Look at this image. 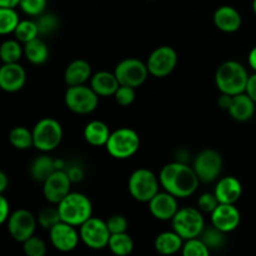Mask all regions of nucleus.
Wrapping results in <instances>:
<instances>
[{
	"label": "nucleus",
	"instance_id": "obj_6",
	"mask_svg": "<svg viewBox=\"0 0 256 256\" xmlns=\"http://www.w3.org/2000/svg\"><path fill=\"white\" fill-rule=\"evenodd\" d=\"M34 148L40 152H52L56 149L62 140V128L59 122L52 118H44L35 124L32 129Z\"/></svg>",
	"mask_w": 256,
	"mask_h": 256
},
{
	"label": "nucleus",
	"instance_id": "obj_20",
	"mask_svg": "<svg viewBox=\"0 0 256 256\" xmlns=\"http://www.w3.org/2000/svg\"><path fill=\"white\" fill-rule=\"evenodd\" d=\"M242 15L235 8L224 5L214 12V24L219 30L225 32H234L242 26Z\"/></svg>",
	"mask_w": 256,
	"mask_h": 256
},
{
	"label": "nucleus",
	"instance_id": "obj_24",
	"mask_svg": "<svg viewBox=\"0 0 256 256\" xmlns=\"http://www.w3.org/2000/svg\"><path fill=\"white\" fill-rule=\"evenodd\" d=\"M184 239L176 232H164L159 234L155 239L154 246L159 254L172 255L176 254L180 249H182Z\"/></svg>",
	"mask_w": 256,
	"mask_h": 256
},
{
	"label": "nucleus",
	"instance_id": "obj_30",
	"mask_svg": "<svg viewBox=\"0 0 256 256\" xmlns=\"http://www.w3.org/2000/svg\"><path fill=\"white\" fill-rule=\"evenodd\" d=\"M24 49L20 45L19 40H6L0 46V58L2 62H18L22 58Z\"/></svg>",
	"mask_w": 256,
	"mask_h": 256
},
{
	"label": "nucleus",
	"instance_id": "obj_50",
	"mask_svg": "<svg viewBox=\"0 0 256 256\" xmlns=\"http://www.w3.org/2000/svg\"></svg>",
	"mask_w": 256,
	"mask_h": 256
},
{
	"label": "nucleus",
	"instance_id": "obj_33",
	"mask_svg": "<svg viewBox=\"0 0 256 256\" xmlns=\"http://www.w3.org/2000/svg\"><path fill=\"white\" fill-rule=\"evenodd\" d=\"M38 224L40 225L44 229L50 230L54 225H56L58 222H62V216H60L59 209L52 206H46L44 209H42L38 214Z\"/></svg>",
	"mask_w": 256,
	"mask_h": 256
},
{
	"label": "nucleus",
	"instance_id": "obj_43",
	"mask_svg": "<svg viewBox=\"0 0 256 256\" xmlns=\"http://www.w3.org/2000/svg\"><path fill=\"white\" fill-rule=\"evenodd\" d=\"M245 92L256 102V72L252 75H249Z\"/></svg>",
	"mask_w": 256,
	"mask_h": 256
},
{
	"label": "nucleus",
	"instance_id": "obj_14",
	"mask_svg": "<svg viewBox=\"0 0 256 256\" xmlns=\"http://www.w3.org/2000/svg\"><path fill=\"white\" fill-rule=\"evenodd\" d=\"M72 179L65 170H55L42 184L44 196L50 204L58 205L70 192Z\"/></svg>",
	"mask_w": 256,
	"mask_h": 256
},
{
	"label": "nucleus",
	"instance_id": "obj_32",
	"mask_svg": "<svg viewBox=\"0 0 256 256\" xmlns=\"http://www.w3.org/2000/svg\"><path fill=\"white\" fill-rule=\"evenodd\" d=\"M15 38L19 40L20 42H28L30 40L35 39L39 36V26H38L36 22H32V20H22L18 25V28L14 32Z\"/></svg>",
	"mask_w": 256,
	"mask_h": 256
},
{
	"label": "nucleus",
	"instance_id": "obj_42",
	"mask_svg": "<svg viewBox=\"0 0 256 256\" xmlns=\"http://www.w3.org/2000/svg\"><path fill=\"white\" fill-rule=\"evenodd\" d=\"M10 216V205L4 196H0V222L4 224Z\"/></svg>",
	"mask_w": 256,
	"mask_h": 256
},
{
	"label": "nucleus",
	"instance_id": "obj_21",
	"mask_svg": "<svg viewBox=\"0 0 256 256\" xmlns=\"http://www.w3.org/2000/svg\"><path fill=\"white\" fill-rule=\"evenodd\" d=\"M229 114L232 119L238 122H246L252 119L255 112V102L246 94L242 92L232 96V105L229 108Z\"/></svg>",
	"mask_w": 256,
	"mask_h": 256
},
{
	"label": "nucleus",
	"instance_id": "obj_35",
	"mask_svg": "<svg viewBox=\"0 0 256 256\" xmlns=\"http://www.w3.org/2000/svg\"><path fill=\"white\" fill-rule=\"evenodd\" d=\"M202 240L206 244V246L212 249H218L222 246L225 242V232L219 230L212 225V229H208L202 232Z\"/></svg>",
	"mask_w": 256,
	"mask_h": 256
},
{
	"label": "nucleus",
	"instance_id": "obj_16",
	"mask_svg": "<svg viewBox=\"0 0 256 256\" xmlns=\"http://www.w3.org/2000/svg\"><path fill=\"white\" fill-rule=\"evenodd\" d=\"M240 212L234 204L220 202L216 209L212 212V222L215 228L224 232L225 234L234 232L240 225Z\"/></svg>",
	"mask_w": 256,
	"mask_h": 256
},
{
	"label": "nucleus",
	"instance_id": "obj_22",
	"mask_svg": "<svg viewBox=\"0 0 256 256\" xmlns=\"http://www.w3.org/2000/svg\"><path fill=\"white\" fill-rule=\"evenodd\" d=\"M90 86L99 96H110L116 92L120 82L115 72H99L94 74L90 80Z\"/></svg>",
	"mask_w": 256,
	"mask_h": 256
},
{
	"label": "nucleus",
	"instance_id": "obj_3",
	"mask_svg": "<svg viewBox=\"0 0 256 256\" xmlns=\"http://www.w3.org/2000/svg\"><path fill=\"white\" fill-rule=\"evenodd\" d=\"M62 222L74 226H80L92 215V205L89 198L82 192H70L58 204Z\"/></svg>",
	"mask_w": 256,
	"mask_h": 256
},
{
	"label": "nucleus",
	"instance_id": "obj_2",
	"mask_svg": "<svg viewBox=\"0 0 256 256\" xmlns=\"http://www.w3.org/2000/svg\"><path fill=\"white\" fill-rule=\"evenodd\" d=\"M248 79L249 75L244 65L235 60L222 62L215 72V84L220 92L232 96L245 92Z\"/></svg>",
	"mask_w": 256,
	"mask_h": 256
},
{
	"label": "nucleus",
	"instance_id": "obj_11",
	"mask_svg": "<svg viewBox=\"0 0 256 256\" xmlns=\"http://www.w3.org/2000/svg\"><path fill=\"white\" fill-rule=\"evenodd\" d=\"M192 168L202 182H214L218 179L222 169V155L215 150H204L195 158Z\"/></svg>",
	"mask_w": 256,
	"mask_h": 256
},
{
	"label": "nucleus",
	"instance_id": "obj_41",
	"mask_svg": "<svg viewBox=\"0 0 256 256\" xmlns=\"http://www.w3.org/2000/svg\"><path fill=\"white\" fill-rule=\"evenodd\" d=\"M106 224L112 234L126 232L128 230V220L122 215H112L106 220Z\"/></svg>",
	"mask_w": 256,
	"mask_h": 256
},
{
	"label": "nucleus",
	"instance_id": "obj_27",
	"mask_svg": "<svg viewBox=\"0 0 256 256\" xmlns=\"http://www.w3.org/2000/svg\"><path fill=\"white\" fill-rule=\"evenodd\" d=\"M56 170L55 160L48 155L38 156L30 166V174L35 182H44Z\"/></svg>",
	"mask_w": 256,
	"mask_h": 256
},
{
	"label": "nucleus",
	"instance_id": "obj_4",
	"mask_svg": "<svg viewBox=\"0 0 256 256\" xmlns=\"http://www.w3.org/2000/svg\"><path fill=\"white\" fill-rule=\"evenodd\" d=\"M105 148L110 156L115 159H129L139 150L140 138L135 130L130 128H120L110 134Z\"/></svg>",
	"mask_w": 256,
	"mask_h": 256
},
{
	"label": "nucleus",
	"instance_id": "obj_13",
	"mask_svg": "<svg viewBox=\"0 0 256 256\" xmlns=\"http://www.w3.org/2000/svg\"><path fill=\"white\" fill-rule=\"evenodd\" d=\"M6 222L10 236L16 242H24L34 235L38 220L29 210L20 209L12 212Z\"/></svg>",
	"mask_w": 256,
	"mask_h": 256
},
{
	"label": "nucleus",
	"instance_id": "obj_45",
	"mask_svg": "<svg viewBox=\"0 0 256 256\" xmlns=\"http://www.w3.org/2000/svg\"><path fill=\"white\" fill-rule=\"evenodd\" d=\"M68 174H69L70 179H72V182H78L82 179V169L78 166L72 168V169L68 172Z\"/></svg>",
	"mask_w": 256,
	"mask_h": 256
},
{
	"label": "nucleus",
	"instance_id": "obj_7",
	"mask_svg": "<svg viewBox=\"0 0 256 256\" xmlns=\"http://www.w3.org/2000/svg\"><path fill=\"white\" fill-rule=\"evenodd\" d=\"M160 180L149 169H138L130 175L128 188L135 200L149 202L159 192Z\"/></svg>",
	"mask_w": 256,
	"mask_h": 256
},
{
	"label": "nucleus",
	"instance_id": "obj_10",
	"mask_svg": "<svg viewBox=\"0 0 256 256\" xmlns=\"http://www.w3.org/2000/svg\"><path fill=\"white\" fill-rule=\"evenodd\" d=\"M114 72L120 85H126V86L132 88H138L144 84L148 75L150 74L148 65L134 58H129V59H124L122 62H120L115 68Z\"/></svg>",
	"mask_w": 256,
	"mask_h": 256
},
{
	"label": "nucleus",
	"instance_id": "obj_8",
	"mask_svg": "<svg viewBox=\"0 0 256 256\" xmlns=\"http://www.w3.org/2000/svg\"><path fill=\"white\" fill-rule=\"evenodd\" d=\"M99 102V95L92 86L74 85L68 88L65 92V105L75 114H90L94 112Z\"/></svg>",
	"mask_w": 256,
	"mask_h": 256
},
{
	"label": "nucleus",
	"instance_id": "obj_31",
	"mask_svg": "<svg viewBox=\"0 0 256 256\" xmlns=\"http://www.w3.org/2000/svg\"><path fill=\"white\" fill-rule=\"evenodd\" d=\"M19 22V15L12 8H0V34L14 32Z\"/></svg>",
	"mask_w": 256,
	"mask_h": 256
},
{
	"label": "nucleus",
	"instance_id": "obj_19",
	"mask_svg": "<svg viewBox=\"0 0 256 256\" xmlns=\"http://www.w3.org/2000/svg\"><path fill=\"white\" fill-rule=\"evenodd\" d=\"M214 194L216 195L219 202L235 204L242 194V182L234 176L222 178L215 186Z\"/></svg>",
	"mask_w": 256,
	"mask_h": 256
},
{
	"label": "nucleus",
	"instance_id": "obj_25",
	"mask_svg": "<svg viewBox=\"0 0 256 256\" xmlns=\"http://www.w3.org/2000/svg\"><path fill=\"white\" fill-rule=\"evenodd\" d=\"M110 134L108 125L100 120H92L84 129L85 140L92 146H105Z\"/></svg>",
	"mask_w": 256,
	"mask_h": 256
},
{
	"label": "nucleus",
	"instance_id": "obj_29",
	"mask_svg": "<svg viewBox=\"0 0 256 256\" xmlns=\"http://www.w3.org/2000/svg\"><path fill=\"white\" fill-rule=\"evenodd\" d=\"M112 254L118 256L129 255L134 249V242L126 232H119V234H112L108 244Z\"/></svg>",
	"mask_w": 256,
	"mask_h": 256
},
{
	"label": "nucleus",
	"instance_id": "obj_17",
	"mask_svg": "<svg viewBox=\"0 0 256 256\" xmlns=\"http://www.w3.org/2000/svg\"><path fill=\"white\" fill-rule=\"evenodd\" d=\"M149 210L155 219L162 220V222L172 220L179 210L176 196L168 192H158L149 202Z\"/></svg>",
	"mask_w": 256,
	"mask_h": 256
},
{
	"label": "nucleus",
	"instance_id": "obj_5",
	"mask_svg": "<svg viewBox=\"0 0 256 256\" xmlns=\"http://www.w3.org/2000/svg\"><path fill=\"white\" fill-rule=\"evenodd\" d=\"M172 222L175 232L185 242L189 239H194V238H199L204 232L205 222L200 209H195V208L179 209Z\"/></svg>",
	"mask_w": 256,
	"mask_h": 256
},
{
	"label": "nucleus",
	"instance_id": "obj_23",
	"mask_svg": "<svg viewBox=\"0 0 256 256\" xmlns=\"http://www.w3.org/2000/svg\"><path fill=\"white\" fill-rule=\"evenodd\" d=\"M92 76V66L86 60L76 59L68 65L64 79L69 86L82 85Z\"/></svg>",
	"mask_w": 256,
	"mask_h": 256
},
{
	"label": "nucleus",
	"instance_id": "obj_9",
	"mask_svg": "<svg viewBox=\"0 0 256 256\" xmlns=\"http://www.w3.org/2000/svg\"><path fill=\"white\" fill-rule=\"evenodd\" d=\"M110 232L106 222L98 218H90L80 225V239L88 248L94 250L104 249L109 244Z\"/></svg>",
	"mask_w": 256,
	"mask_h": 256
},
{
	"label": "nucleus",
	"instance_id": "obj_48",
	"mask_svg": "<svg viewBox=\"0 0 256 256\" xmlns=\"http://www.w3.org/2000/svg\"><path fill=\"white\" fill-rule=\"evenodd\" d=\"M249 64L250 66L256 72V46L252 48V52L249 54Z\"/></svg>",
	"mask_w": 256,
	"mask_h": 256
},
{
	"label": "nucleus",
	"instance_id": "obj_1",
	"mask_svg": "<svg viewBox=\"0 0 256 256\" xmlns=\"http://www.w3.org/2000/svg\"><path fill=\"white\" fill-rule=\"evenodd\" d=\"M159 180L165 192L180 199L194 194L200 182L194 168L179 162L165 165L160 172Z\"/></svg>",
	"mask_w": 256,
	"mask_h": 256
},
{
	"label": "nucleus",
	"instance_id": "obj_12",
	"mask_svg": "<svg viewBox=\"0 0 256 256\" xmlns=\"http://www.w3.org/2000/svg\"><path fill=\"white\" fill-rule=\"evenodd\" d=\"M178 64V54L172 46H159L150 54L148 59V69L155 78L168 76Z\"/></svg>",
	"mask_w": 256,
	"mask_h": 256
},
{
	"label": "nucleus",
	"instance_id": "obj_36",
	"mask_svg": "<svg viewBox=\"0 0 256 256\" xmlns=\"http://www.w3.org/2000/svg\"><path fill=\"white\" fill-rule=\"evenodd\" d=\"M22 248H24V252L28 256H44L46 252V246L45 242H42L40 238L38 236H30L29 239L25 240L22 242Z\"/></svg>",
	"mask_w": 256,
	"mask_h": 256
},
{
	"label": "nucleus",
	"instance_id": "obj_47",
	"mask_svg": "<svg viewBox=\"0 0 256 256\" xmlns=\"http://www.w3.org/2000/svg\"><path fill=\"white\" fill-rule=\"evenodd\" d=\"M8 184H9V180L5 172H0V192H4L6 190Z\"/></svg>",
	"mask_w": 256,
	"mask_h": 256
},
{
	"label": "nucleus",
	"instance_id": "obj_28",
	"mask_svg": "<svg viewBox=\"0 0 256 256\" xmlns=\"http://www.w3.org/2000/svg\"><path fill=\"white\" fill-rule=\"evenodd\" d=\"M9 142L15 149L26 150L34 146V138H32V130L30 132L25 126H15L9 132Z\"/></svg>",
	"mask_w": 256,
	"mask_h": 256
},
{
	"label": "nucleus",
	"instance_id": "obj_26",
	"mask_svg": "<svg viewBox=\"0 0 256 256\" xmlns=\"http://www.w3.org/2000/svg\"><path fill=\"white\" fill-rule=\"evenodd\" d=\"M24 55L32 64L42 65L49 58V49L42 40L35 38L24 44Z\"/></svg>",
	"mask_w": 256,
	"mask_h": 256
},
{
	"label": "nucleus",
	"instance_id": "obj_39",
	"mask_svg": "<svg viewBox=\"0 0 256 256\" xmlns=\"http://www.w3.org/2000/svg\"><path fill=\"white\" fill-rule=\"evenodd\" d=\"M36 24L39 26L40 34H49L59 26V19L54 14H42L36 20Z\"/></svg>",
	"mask_w": 256,
	"mask_h": 256
},
{
	"label": "nucleus",
	"instance_id": "obj_46",
	"mask_svg": "<svg viewBox=\"0 0 256 256\" xmlns=\"http://www.w3.org/2000/svg\"><path fill=\"white\" fill-rule=\"evenodd\" d=\"M20 2L22 0H0V8H12V9H15L18 5H20Z\"/></svg>",
	"mask_w": 256,
	"mask_h": 256
},
{
	"label": "nucleus",
	"instance_id": "obj_44",
	"mask_svg": "<svg viewBox=\"0 0 256 256\" xmlns=\"http://www.w3.org/2000/svg\"><path fill=\"white\" fill-rule=\"evenodd\" d=\"M232 95L222 92V95H220L219 99H218V105H219V108H222V109L229 110L230 105H232Z\"/></svg>",
	"mask_w": 256,
	"mask_h": 256
},
{
	"label": "nucleus",
	"instance_id": "obj_38",
	"mask_svg": "<svg viewBox=\"0 0 256 256\" xmlns=\"http://www.w3.org/2000/svg\"><path fill=\"white\" fill-rule=\"evenodd\" d=\"M135 88L126 86V85H120L118 88L116 92L114 94L115 100L119 105L122 106H129L130 104H132V102L135 100Z\"/></svg>",
	"mask_w": 256,
	"mask_h": 256
},
{
	"label": "nucleus",
	"instance_id": "obj_15",
	"mask_svg": "<svg viewBox=\"0 0 256 256\" xmlns=\"http://www.w3.org/2000/svg\"><path fill=\"white\" fill-rule=\"evenodd\" d=\"M49 235L52 246L62 252L74 250L79 244V240H82L80 232L75 230L74 225H70L65 222H60L54 225L49 230Z\"/></svg>",
	"mask_w": 256,
	"mask_h": 256
},
{
	"label": "nucleus",
	"instance_id": "obj_34",
	"mask_svg": "<svg viewBox=\"0 0 256 256\" xmlns=\"http://www.w3.org/2000/svg\"><path fill=\"white\" fill-rule=\"evenodd\" d=\"M182 252L184 256H208L210 249L202 239L194 238V239L186 240V242L182 246Z\"/></svg>",
	"mask_w": 256,
	"mask_h": 256
},
{
	"label": "nucleus",
	"instance_id": "obj_40",
	"mask_svg": "<svg viewBox=\"0 0 256 256\" xmlns=\"http://www.w3.org/2000/svg\"><path fill=\"white\" fill-rule=\"evenodd\" d=\"M219 204V200H218L216 195L214 192L212 194V192H205L198 200V206H199V209L202 212H209V214H212Z\"/></svg>",
	"mask_w": 256,
	"mask_h": 256
},
{
	"label": "nucleus",
	"instance_id": "obj_37",
	"mask_svg": "<svg viewBox=\"0 0 256 256\" xmlns=\"http://www.w3.org/2000/svg\"><path fill=\"white\" fill-rule=\"evenodd\" d=\"M20 8L30 16H40L46 8V0H22Z\"/></svg>",
	"mask_w": 256,
	"mask_h": 256
},
{
	"label": "nucleus",
	"instance_id": "obj_49",
	"mask_svg": "<svg viewBox=\"0 0 256 256\" xmlns=\"http://www.w3.org/2000/svg\"><path fill=\"white\" fill-rule=\"evenodd\" d=\"M252 10H254V12L256 14V0H252Z\"/></svg>",
	"mask_w": 256,
	"mask_h": 256
},
{
	"label": "nucleus",
	"instance_id": "obj_18",
	"mask_svg": "<svg viewBox=\"0 0 256 256\" xmlns=\"http://www.w3.org/2000/svg\"><path fill=\"white\" fill-rule=\"evenodd\" d=\"M26 82V72L19 62H6L0 68V88L4 92H19Z\"/></svg>",
	"mask_w": 256,
	"mask_h": 256
}]
</instances>
